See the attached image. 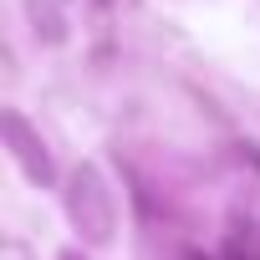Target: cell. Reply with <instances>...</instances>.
I'll use <instances>...</instances> for the list:
<instances>
[{"label":"cell","mask_w":260,"mask_h":260,"mask_svg":"<svg viewBox=\"0 0 260 260\" xmlns=\"http://www.w3.org/2000/svg\"><path fill=\"white\" fill-rule=\"evenodd\" d=\"M72 214L87 235H97V240L107 235V199H102V184H97L92 169H82L77 184H72Z\"/></svg>","instance_id":"cell-1"},{"label":"cell","mask_w":260,"mask_h":260,"mask_svg":"<svg viewBox=\"0 0 260 260\" xmlns=\"http://www.w3.org/2000/svg\"><path fill=\"white\" fill-rule=\"evenodd\" d=\"M6 133H11L16 143H21V148H16V153H21V164H26V169H31L36 179H51V164H46V158H36V143H26V122H21L16 112L6 117Z\"/></svg>","instance_id":"cell-2"}]
</instances>
